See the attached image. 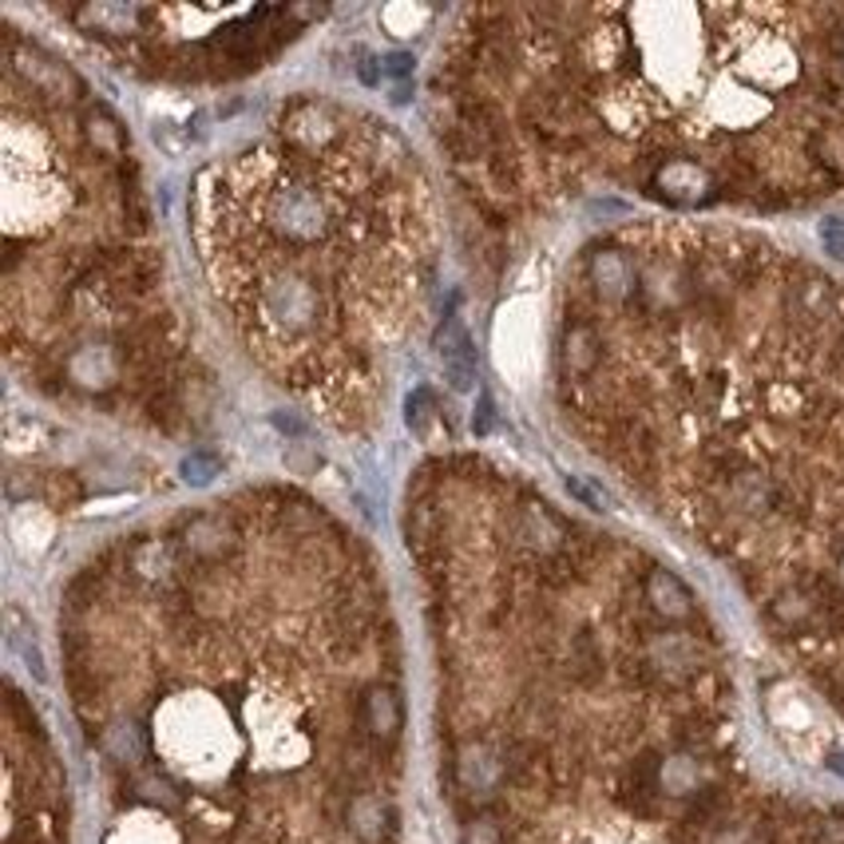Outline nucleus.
Wrapping results in <instances>:
<instances>
[{
	"instance_id": "obj_10",
	"label": "nucleus",
	"mask_w": 844,
	"mask_h": 844,
	"mask_svg": "<svg viewBox=\"0 0 844 844\" xmlns=\"http://www.w3.org/2000/svg\"><path fill=\"white\" fill-rule=\"evenodd\" d=\"M432 417H437V401H432L428 389H417V393L408 396V428H413V432H425Z\"/></svg>"
},
{
	"instance_id": "obj_5",
	"label": "nucleus",
	"mask_w": 844,
	"mask_h": 844,
	"mask_svg": "<svg viewBox=\"0 0 844 844\" xmlns=\"http://www.w3.org/2000/svg\"><path fill=\"white\" fill-rule=\"evenodd\" d=\"M440 361L449 369L452 385L472 389V381H476V349H472L469 329H464L456 317H449L444 334H440Z\"/></svg>"
},
{
	"instance_id": "obj_8",
	"label": "nucleus",
	"mask_w": 844,
	"mask_h": 844,
	"mask_svg": "<svg viewBox=\"0 0 844 844\" xmlns=\"http://www.w3.org/2000/svg\"><path fill=\"white\" fill-rule=\"evenodd\" d=\"M599 357H603V342L594 334L587 322H571L567 325V334H563V366L571 377H587L594 373L599 366Z\"/></svg>"
},
{
	"instance_id": "obj_3",
	"label": "nucleus",
	"mask_w": 844,
	"mask_h": 844,
	"mask_svg": "<svg viewBox=\"0 0 844 844\" xmlns=\"http://www.w3.org/2000/svg\"><path fill=\"white\" fill-rule=\"evenodd\" d=\"M361 730L369 733V738L377 741V745H389V741H396V733H401V721H405V709H401V694H396L393 686H369L366 694H361Z\"/></svg>"
},
{
	"instance_id": "obj_6",
	"label": "nucleus",
	"mask_w": 844,
	"mask_h": 844,
	"mask_svg": "<svg viewBox=\"0 0 844 844\" xmlns=\"http://www.w3.org/2000/svg\"><path fill=\"white\" fill-rule=\"evenodd\" d=\"M591 281H594V290L603 293V298H611V302H618V298H631V293H635V286H638L635 266H631V258H626L623 251L594 254V258H591Z\"/></svg>"
},
{
	"instance_id": "obj_2",
	"label": "nucleus",
	"mask_w": 844,
	"mask_h": 844,
	"mask_svg": "<svg viewBox=\"0 0 844 844\" xmlns=\"http://www.w3.org/2000/svg\"><path fill=\"white\" fill-rule=\"evenodd\" d=\"M643 594H647L650 611H655L662 623L678 626L694 618V594H690V587L682 583L674 571H667V567H650L647 579H643Z\"/></svg>"
},
{
	"instance_id": "obj_11",
	"label": "nucleus",
	"mask_w": 844,
	"mask_h": 844,
	"mask_svg": "<svg viewBox=\"0 0 844 844\" xmlns=\"http://www.w3.org/2000/svg\"><path fill=\"white\" fill-rule=\"evenodd\" d=\"M183 476H187L190 484H207L210 476H219V460H215V456H203V452H195V456L183 460Z\"/></svg>"
},
{
	"instance_id": "obj_1",
	"label": "nucleus",
	"mask_w": 844,
	"mask_h": 844,
	"mask_svg": "<svg viewBox=\"0 0 844 844\" xmlns=\"http://www.w3.org/2000/svg\"><path fill=\"white\" fill-rule=\"evenodd\" d=\"M702 190H709V175H706V167L690 163V159H667V163H658L655 178H650V195L667 198L674 207L706 203Z\"/></svg>"
},
{
	"instance_id": "obj_13",
	"label": "nucleus",
	"mask_w": 844,
	"mask_h": 844,
	"mask_svg": "<svg viewBox=\"0 0 844 844\" xmlns=\"http://www.w3.org/2000/svg\"><path fill=\"white\" fill-rule=\"evenodd\" d=\"M464 844H504L500 824L488 821V817H479V821L469 824V833H464Z\"/></svg>"
},
{
	"instance_id": "obj_7",
	"label": "nucleus",
	"mask_w": 844,
	"mask_h": 844,
	"mask_svg": "<svg viewBox=\"0 0 844 844\" xmlns=\"http://www.w3.org/2000/svg\"><path fill=\"white\" fill-rule=\"evenodd\" d=\"M183 547L190 552V559H222V552L234 547V535L227 532L219 516H195L183 528Z\"/></svg>"
},
{
	"instance_id": "obj_17",
	"label": "nucleus",
	"mask_w": 844,
	"mask_h": 844,
	"mask_svg": "<svg viewBox=\"0 0 844 844\" xmlns=\"http://www.w3.org/2000/svg\"><path fill=\"white\" fill-rule=\"evenodd\" d=\"M408 63H413L408 56H389V60H385V72H389V76H408Z\"/></svg>"
},
{
	"instance_id": "obj_4",
	"label": "nucleus",
	"mask_w": 844,
	"mask_h": 844,
	"mask_svg": "<svg viewBox=\"0 0 844 844\" xmlns=\"http://www.w3.org/2000/svg\"><path fill=\"white\" fill-rule=\"evenodd\" d=\"M345 821H349L357 841L366 844H381L393 833V809H389V801H381L377 793H357L354 801H349V809H345Z\"/></svg>"
},
{
	"instance_id": "obj_12",
	"label": "nucleus",
	"mask_w": 844,
	"mask_h": 844,
	"mask_svg": "<svg viewBox=\"0 0 844 844\" xmlns=\"http://www.w3.org/2000/svg\"><path fill=\"white\" fill-rule=\"evenodd\" d=\"M48 496H53V504H76L84 500V488H80L76 476H53L48 479Z\"/></svg>"
},
{
	"instance_id": "obj_15",
	"label": "nucleus",
	"mask_w": 844,
	"mask_h": 844,
	"mask_svg": "<svg viewBox=\"0 0 844 844\" xmlns=\"http://www.w3.org/2000/svg\"><path fill=\"white\" fill-rule=\"evenodd\" d=\"M567 488H571V496H579V500H583L587 508H599V511H603V496H599L594 488H587V484H583L579 476H567Z\"/></svg>"
},
{
	"instance_id": "obj_14",
	"label": "nucleus",
	"mask_w": 844,
	"mask_h": 844,
	"mask_svg": "<svg viewBox=\"0 0 844 844\" xmlns=\"http://www.w3.org/2000/svg\"><path fill=\"white\" fill-rule=\"evenodd\" d=\"M821 242H824V251L836 254V258L844 262V219H824L821 222Z\"/></svg>"
},
{
	"instance_id": "obj_16",
	"label": "nucleus",
	"mask_w": 844,
	"mask_h": 844,
	"mask_svg": "<svg viewBox=\"0 0 844 844\" xmlns=\"http://www.w3.org/2000/svg\"><path fill=\"white\" fill-rule=\"evenodd\" d=\"M472 425H476L479 437H484V432L492 428V401H488V396H479V417L472 420Z\"/></svg>"
},
{
	"instance_id": "obj_9",
	"label": "nucleus",
	"mask_w": 844,
	"mask_h": 844,
	"mask_svg": "<svg viewBox=\"0 0 844 844\" xmlns=\"http://www.w3.org/2000/svg\"><path fill=\"white\" fill-rule=\"evenodd\" d=\"M833 310V281L829 278H805L797 286H789V313L805 317V322H817L824 313Z\"/></svg>"
}]
</instances>
